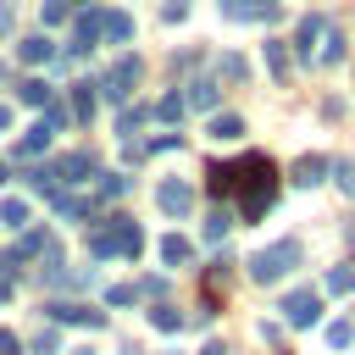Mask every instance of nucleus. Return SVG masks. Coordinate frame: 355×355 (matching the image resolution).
Returning <instances> with one entry per match:
<instances>
[{
	"mask_svg": "<svg viewBox=\"0 0 355 355\" xmlns=\"http://www.w3.org/2000/svg\"><path fill=\"white\" fill-rule=\"evenodd\" d=\"M261 50H266V67H272V78H277V83H288V44H283V39H266Z\"/></svg>",
	"mask_w": 355,
	"mask_h": 355,
	"instance_id": "obj_21",
	"label": "nucleus"
},
{
	"mask_svg": "<svg viewBox=\"0 0 355 355\" xmlns=\"http://www.w3.org/2000/svg\"><path fill=\"white\" fill-rule=\"evenodd\" d=\"M139 300V283H116L111 294H105V305H133Z\"/></svg>",
	"mask_w": 355,
	"mask_h": 355,
	"instance_id": "obj_36",
	"label": "nucleus"
},
{
	"mask_svg": "<svg viewBox=\"0 0 355 355\" xmlns=\"http://www.w3.org/2000/svg\"><path fill=\"white\" fill-rule=\"evenodd\" d=\"M322 288H327V294H355V266H327Z\"/></svg>",
	"mask_w": 355,
	"mask_h": 355,
	"instance_id": "obj_25",
	"label": "nucleus"
},
{
	"mask_svg": "<svg viewBox=\"0 0 355 355\" xmlns=\"http://www.w3.org/2000/svg\"><path fill=\"white\" fill-rule=\"evenodd\" d=\"M216 78H222V83H244V78H250V61H244V55H222V61H216Z\"/></svg>",
	"mask_w": 355,
	"mask_h": 355,
	"instance_id": "obj_27",
	"label": "nucleus"
},
{
	"mask_svg": "<svg viewBox=\"0 0 355 355\" xmlns=\"http://www.w3.org/2000/svg\"><path fill=\"white\" fill-rule=\"evenodd\" d=\"M144 316H150L161 333H183V327H189V316H183V311H172V305H150Z\"/></svg>",
	"mask_w": 355,
	"mask_h": 355,
	"instance_id": "obj_24",
	"label": "nucleus"
},
{
	"mask_svg": "<svg viewBox=\"0 0 355 355\" xmlns=\"http://www.w3.org/2000/svg\"><path fill=\"white\" fill-rule=\"evenodd\" d=\"M44 172H50L55 189H78L83 178H94V155H89V150H72V155H61V161L44 166Z\"/></svg>",
	"mask_w": 355,
	"mask_h": 355,
	"instance_id": "obj_6",
	"label": "nucleus"
},
{
	"mask_svg": "<svg viewBox=\"0 0 355 355\" xmlns=\"http://www.w3.org/2000/svg\"><path fill=\"white\" fill-rule=\"evenodd\" d=\"M50 133H55L50 122H33V128H22V144H17V155H22V161H28V155H44V150H50Z\"/></svg>",
	"mask_w": 355,
	"mask_h": 355,
	"instance_id": "obj_17",
	"label": "nucleus"
},
{
	"mask_svg": "<svg viewBox=\"0 0 355 355\" xmlns=\"http://www.w3.org/2000/svg\"><path fill=\"white\" fill-rule=\"evenodd\" d=\"M205 189H211L216 200L233 194V166H227V161H211V166H205Z\"/></svg>",
	"mask_w": 355,
	"mask_h": 355,
	"instance_id": "obj_23",
	"label": "nucleus"
},
{
	"mask_svg": "<svg viewBox=\"0 0 355 355\" xmlns=\"http://www.w3.org/2000/svg\"><path fill=\"white\" fill-rule=\"evenodd\" d=\"M6 183H11V166H6V161H0V189H6Z\"/></svg>",
	"mask_w": 355,
	"mask_h": 355,
	"instance_id": "obj_45",
	"label": "nucleus"
},
{
	"mask_svg": "<svg viewBox=\"0 0 355 355\" xmlns=\"http://www.w3.org/2000/svg\"><path fill=\"white\" fill-rule=\"evenodd\" d=\"M161 261H166V266H183V261H194V244H189L183 233H166V239H161Z\"/></svg>",
	"mask_w": 355,
	"mask_h": 355,
	"instance_id": "obj_20",
	"label": "nucleus"
},
{
	"mask_svg": "<svg viewBox=\"0 0 355 355\" xmlns=\"http://www.w3.org/2000/svg\"><path fill=\"white\" fill-rule=\"evenodd\" d=\"M200 355H227V344H205V349H200Z\"/></svg>",
	"mask_w": 355,
	"mask_h": 355,
	"instance_id": "obj_44",
	"label": "nucleus"
},
{
	"mask_svg": "<svg viewBox=\"0 0 355 355\" xmlns=\"http://www.w3.org/2000/svg\"><path fill=\"white\" fill-rule=\"evenodd\" d=\"M327 166H333V161H327V155H300V161H294V172H288V178H294V183H300V189H316V183H322V178H327Z\"/></svg>",
	"mask_w": 355,
	"mask_h": 355,
	"instance_id": "obj_15",
	"label": "nucleus"
},
{
	"mask_svg": "<svg viewBox=\"0 0 355 355\" xmlns=\"http://www.w3.org/2000/svg\"><path fill=\"white\" fill-rule=\"evenodd\" d=\"M227 227H233V216H227V211H211V216H205V239H211V244H222V239H227Z\"/></svg>",
	"mask_w": 355,
	"mask_h": 355,
	"instance_id": "obj_32",
	"label": "nucleus"
},
{
	"mask_svg": "<svg viewBox=\"0 0 355 355\" xmlns=\"http://www.w3.org/2000/svg\"><path fill=\"white\" fill-rule=\"evenodd\" d=\"M0 355H22V338L11 327H0Z\"/></svg>",
	"mask_w": 355,
	"mask_h": 355,
	"instance_id": "obj_40",
	"label": "nucleus"
},
{
	"mask_svg": "<svg viewBox=\"0 0 355 355\" xmlns=\"http://www.w3.org/2000/svg\"><path fill=\"white\" fill-rule=\"evenodd\" d=\"M161 17H166V22H183V17H189V0H166V11H161Z\"/></svg>",
	"mask_w": 355,
	"mask_h": 355,
	"instance_id": "obj_41",
	"label": "nucleus"
},
{
	"mask_svg": "<svg viewBox=\"0 0 355 355\" xmlns=\"http://www.w3.org/2000/svg\"><path fill=\"white\" fill-rule=\"evenodd\" d=\"M17 55H22L28 67H39V61H55V44H50L44 33H28V39L17 44Z\"/></svg>",
	"mask_w": 355,
	"mask_h": 355,
	"instance_id": "obj_18",
	"label": "nucleus"
},
{
	"mask_svg": "<svg viewBox=\"0 0 355 355\" xmlns=\"http://www.w3.org/2000/svg\"><path fill=\"white\" fill-rule=\"evenodd\" d=\"M277 311H283L288 327H316V316H322V294H316V288H294Z\"/></svg>",
	"mask_w": 355,
	"mask_h": 355,
	"instance_id": "obj_7",
	"label": "nucleus"
},
{
	"mask_svg": "<svg viewBox=\"0 0 355 355\" xmlns=\"http://www.w3.org/2000/svg\"><path fill=\"white\" fill-rule=\"evenodd\" d=\"M183 111H189V105H183V94H161V100L150 105V116H161V122H178Z\"/></svg>",
	"mask_w": 355,
	"mask_h": 355,
	"instance_id": "obj_31",
	"label": "nucleus"
},
{
	"mask_svg": "<svg viewBox=\"0 0 355 355\" xmlns=\"http://www.w3.org/2000/svg\"><path fill=\"white\" fill-rule=\"evenodd\" d=\"M11 33V0H0V39Z\"/></svg>",
	"mask_w": 355,
	"mask_h": 355,
	"instance_id": "obj_42",
	"label": "nucleus"
},
{
	"mask_svg": "<svg viewBox=\"0 0 355 355\" xmlns=\"http://www.w3.org/2000/svg\"><path fill=\"white\" fill-rule=\"evenodd\" d=\"M316 61H322V67H338V61H344V33H338V28H327V39H322Z\"/></svg>",
	"mask_w": 355,
	"mask_h": 355,
	"instance_id": "obj_26",
	"label": "nucleus"
},
{
	"mask_svg": "<svg viewBox=\"0 0 355 355\" xmlns=\"http://www.w3.org/2000/svg\"><path fill=\"white\" fill-rule=\"evenodd\" d=\"M44 122H50V128H67V122H72V116H67V100H50V105H44Z\"/></svg>",
	"mask_w": 355,
	"mask_h": 355,
	"instance_id": "obj_38",
	"label": "nucleus"
},
{
	"mask_svg": "<svg viewBox=\"0 0 355 355\" xmlns=\"http://www.w3.org/2000/svg\"><path fill=\"white\" fill-rule=\"evenodd\" d=\"M205 133L211 139H244V116H233V111H211V122H205Z\"/></svg>",
	"mask_w": 355,
	"mask_h": 355,
	"instance_id": "obj_16",
	"label": "nucleus"
},
{
	"mask_svg": "<svg viewBox=\"0 0 355 355\" xmlns=\"http://www.w3.org/2000/svg\"><path fill=\"white\" fill-rule=\"evenodd\" d=\"M155 205L166 216H189L194 211V183L189 178H155Z\"/></svg>",
	"mask_w": 355,
	"mask_h": 355,
	"instance_id": "obj_5",
	"label": "nucleus"
},
{
	"mask_svg": "<svg viewBox=\"0 0 355 355\" xmlns=\"http://www.w3.org/2000/svg\"><path fill=\"white\" fill-rule=\"evenodd\" d=\"M17 94H22V105H50V100H55V89H50L44 78H22Z\"/></svg>",
	"mask_w": 355,
	"mask_h": 355,
	"instance_id": "obj_22",
	"label": "nucleus"
},
{
	"mask_svg": "<svg viewBox=\"0 0 355 355\" xmlns=\"http://www.w3.org/2000/svg\"><path fill=\"white\" fill-rule=\"evenodd\" d=\"M11 277H22V255L17 250H0V283H11Z\"/></svg>",
	"mask_w": 355,
	"mask_h": 355,
	"instance_id": "obj_34",
	"label": "nucleus"
},
{
	"mask_svg": "<svg viewBox=\"0 0 355 355\" xmlns=\"http://www.w3.org/2000/svg\"><path fill=\"white\" fill-rule=\"evenodd\" d=\"M349 338H355L349 322H333V327H327V349H349Z\"/></svg>",
	"mask_w": 355,
	"mask_h": 355,
	"instance_id": "obj_33",
	"label": "nucleus"
},
{
	"mask_svg": "<svg viewBox=\"0 0 355 355\" xmlns=\"http://www.w3.org/2000/svg\"><path fill=\"white\" fill-rule=\"evenodd\" d=\"M244 266H250V283H283V277L300 266V244H294V239H277V244L255 250Z\"/></svg>",
	"mask_w": 355,
	"mask_h": 355,
	"instance_id": "obj_3",
	"label": "nucleus"
},
{
	"mask_svg": "<svg viewBox=\"0 0 355 355\" xmlns=\"http://www.w3.org/2000/svg\"><path fill=\"white\" fill-rule=\"evenodd\" d=\"M327 178L338 183V194H349V200H355V161H349V155H344V161H333V166H327Z\"/></svg>",
	"mask_w": 355,
	"mask_h": 355,
	"instance_id": "obj_30",
	"label": "nucleus"
},
{
	"mask_svg": "<svg viewBox=\"0 0 355 355\" xmlns=\"http://www.w3.org/2000/svg\"><path fill=\"white\" fill-rule=\"evenodd\" d=\"M67 17H72V6H67V0H44V22H50V28H61Z\"/></svg>",
	"mask_w": 355,
	"mask_h": 355,
	"instance_id": "obj_37",
	"label": "nucleus"
},
{
	"mask_svg": "<svg viewBox=\"0 0 355 355\" xmlns=\"http://www.w3.org/2000/svg\"><path fill=\"white\" fill-rule=\"evenodd\" d=\"M116 194H128V178L122 172H100L94 178V200H116Z\"/></svg>",
	"mask_w": 355,
	"mask_h": 355,
	"instance_id": "obj_29",
	"label": "nucleus"
},
{
	"mask_svg": "<svg viewBox=\"0 0 355 355\" xmlns=\"http://www.w3.org/2000/svg\"><path fill=\"white\" fill-rule=\"evenodd\" d=\"M322 39H327V17H322V11H311V17L300 22V33H294V55H300V61H316Z\"/></svg>",
	"mask_w": 355,
	"mask_h": 355,
	"instance_id": "obj_9",
	"label": "nucleus"
},
{
	"mask_svg": "<svg viewBox=\"0 0 355 355\" xmlns=\"http://www.w3.org/2000/svg\"><path fill=\"white\" fill-rule=\"evenodd\" d=\"M94 44H100V11L83 6V17H78V28H72V44H67V50H72V55H89Z\"/></svg>",
	"mask_w": 355,
	"mask_h": 355,
	"instance_id": "obj_12",
	"label": "nucleus"
},
{
	"mask_svg": "<svg viewBox=\"0 0 355 355\" xmlns=\"http://www.w3.org/2000/svg\"><path fill=\"white\" fill-rule=\"evenodd\" d=\"M67 355H94V349H67Z\"/></svg>",
	"mask_w": 355,
	"mask_h": 355,
	"instance_id": "obj_48",
	"label": "nucleus"
},
{
	"mask_svg": "<svg viewBox=\"0 0 355 355\" xmlns=\"http://www.w3.org/2000/svg\"><path fill=\"white\" fill-rule=\"evenodd\" d=\"M100 39L105 44H128L133 39V17L128 11H100Z\"/></svg>",
	"mask_w": 355,
	"mask_h": 355,
	"instance_id": "obj_14",
	"label": "nucleus"
},
{
	"mask_svg": "<svg viewBox=\"0 0 355 355\" xmlns=\"http://www.w3.org/2000/svg\"><path fill=\"white\" fill-rule=\"evenodd\" d=\"M50 200H55V216H61V222H89V216H94V200L78 194V189H55Z\"/></svg>",
	"mask_w": 355,
	"mask_h": 355,
	"instance_id": "obj_11",
	"label": "nucleus"
},
{
	"mask_svg": "<svg viewBox=\"0 0 355 355\" xmlns=\"http://www.w3.org/2000/svg\"><path fill=\"white\" fill-rule=\"evenodd\" d=\"M50 322H61V327H89V333H100V327H105V311H89V305H78V300H55V305H50Z\"/></svg>",
	"mask_w": 355,
	"mask_h": 355,
	"instance_id": "obj_8",
	"label": "nucleus"
},
{
	"mask_svg": "<svg viewBox=\"0 0 355 355\" xmlns=\"http://www.w3.org/2000/svg\"><path fill=\"white\" fill-rule=\"evenodd\" d=\"M6 128H11V105H0V133H6Z\"/></svg>",
	"mask_w": 355,
	"mask_h": 355,
	"instance_id": "obj_43",
	"label": "nucleus"
},
{
	"mask_svg": "<svg viewBox=\"0 0 355 355\" xmlns=\"http://www.w3.org/2000/svg\"><path fill=\"white\" fill-rule=\"evenodd\" d=\"M67 6H72V11H78V6H89V0H67Z\"/></svg>",
	"mask_w": 355,
	"mask_h": 355,
	"instance_id": "obj_47",
	"label": "nucleus"
},
{
	"mask_svg": "<svg viewBox=\"0 0 355 355\" xmlns=\"http://www.w3.org/2000/svg\"><path fill=\"white\" fill-rule=\"evenodd\" d=\"M183 105L200 111V116H211V111L222 105V83H211V78H189V83H183Z\"/></svg>",
	"mask_w": 355,
	"mask_h": 355,
	"instance_id": "obj_10",
	"label": "nucleus"
},
{
	"mask_svg": "<svg viewBox=\"0 0 355 355\" xmlns=\"http://www.w3.org/2000/svg\"><path fill=\"white\" fill-rule=\"evenodd\" d=\"M272 200H277V166H272L266 155L233 161V211H239V222H244V227L261 222V216L272 211Z\"/></svg>",
	"mask_w": 355,
	"mask_h": 355,
	"instance_id": "obj_1",
	"label": "nucleus"
},
{
	"mask_svg": "<svg viewBox=\"0 0 355 355\" xmlns=\"http://www.w3.org/2000/svg\"><path fill=\"white\" fill-rule=\"evenodd\" d=\"M89 250H94L100 261H111V255H116V261H139V250H144V227H139L133 216L116 211V216H105V222L89 227Z\"/></svg>",
	"mask_w": 355,
	"mask_h": 355,
	"instance_id": "obj_2",
	"label": "nucleus"
},
{
	"mask_svg": "<svg viewBox=\"0 0 355 355\" xmlns=\"http://www.w3.org/2000/svg\"><path fill=\"white\" fill-rule=\"evenodd\" d=\"M227 17H239V22H277V0H227Z\"/></svg>",
	"mask_w": 355,
	"mask_h": 355,
	"instance_id": "obj_13",
	"label": "nucleus"
},
{
	"mask_svg": "<svg viewBox=\"0 0 355 355\" xmlns=\"http://www.w3.org/2000/svg\"><path fill=\"white\" fill-rule=\"evenodd\" d=\"M166 355H172V349H166Z\"/></svg>",
	"mask_w": 355,
	"mask_h": 355,
	"instance_id": "obj_49",
	"label": "nucleus"
},
{
	"mask_svg": "<svg viewBox=\"0 0 355 355\" xmlns=\"http://www.w3.org/2000/svg\"><path fill=\"white\" fill-rule=\"evenodd\" d=\"M139 300H166V277H144L139 283Z\"/></svg>",
	"mask_w": 355,
	"mask_h": 355,
	"instance_id": "obj_39",
	"label": "nucleus"
},
{
	"mask_svg": "<svg viewBox=\"0 0 355 355\" xmlns=\"http://www.w3.org/2000/svg\"><path fill=\"white\" fill-rule=\"evenodd\" d=\"M6 294H11V288H6V283H0V305H6Z\"/></svg>",
	"mask_w": 355,
	"mask_h": 355,
	"instance_id": "obj_46",
	"label": "nucleus"
},
{
	"mask_svg": "<svg viewBox=\"0 0 355 355\" xmlns=\"http://www.w3.org/2000/svg\"><path fill=\"white\" fill-rule=\"evenodd\" d=\"M144 116H150V105H128V111H122V122H116V133H133Z\"/></svg>",
	"mask_w": 355,
	"mask_h": 355,
	"instance_id": "obj_35",
	"label": "nucleus"
},
{
	"mask_svg": "<svg viewBox=\"0 0 355 355\" xmlns=\"http://www.w3.org/2000/svg\"><path fill=\"white\" fill-rule=\"evenodd\" d=\"M72 116H78V122L94 116V83H72Z\"/></svg>",
	"mask_w": 355,
	"mask_h": 355,
	"instance_id": "obj_28",
	"label": "nucleus"
},
{
	"mask_svg": "<svg viewBox=\"0 0 355 355\" xmlns=\"http://www.w3.org/2000/svg\"><path fill=\"white\" fill-rule=\"evenodd\" d=\"M139 78H144V61H139V55H122V61L94 83V94H100V100H111V105H122V100L139 89Z\"/></svg>",
	"mask_w": 355,
	"mask_h": 355,
	"instance_id": "obj_4",
	"label": "nucleus"
},
{
	"mask_svg": "<svg viewBox=\"0 0 355 355\" xmlns=\"http://www.w3.org/2000/svg\"><path fill=\"white\" fill-rule=\"evenodd\" d=\"M0 222H6V227H17V233H22V227H28V222H33V205H28V200H22V194H6V205H0Z\"/></svg>",
	"mask_w": 355,
	"mask_h": 355,
	"instance_id": "obj_19",
	"label": "nucleus"
}]
</instances>
